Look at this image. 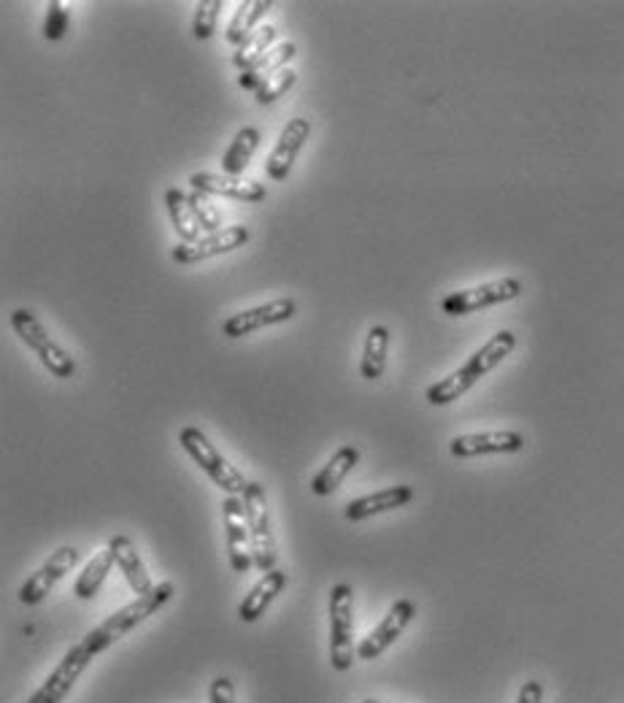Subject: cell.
<instances>
[{
  "instance_id": "30bf717a",
  "label": "cell",
  "mask_w": 624,
  "mask_h": 703,
  "mask_svg": "<svg viewBox=\"0 0 624 703\" xmlns=\"http://www.w3.org/2000/svg\"><path fill=\"white\" fill-rule=\"evenodd\" d=\"M414 617H416L414 601H408V598L395 601V604L389 606V612L384 614L382 623H378L374 631H370L368 636L357 644L359 661H376L378 655H384V652H387L389 646L403 636V631H406Z\"/></svg>"
},
{
  "instance_id": "f546056e",
  "label": "cell",
  "mask_w": 624,
  "mask_h": 703,
  "mask_svg": "<svg viewBox=\"0 0 624 703\" xmlns=\"http://www.w3.org/2000/svg\"><path fill=\"white\" fill-rule=\"evenodd\" d=\"M68 24H71V11L62 0H52L47 6V20H43V39L47 41H60L66 39Z\"/></svg>"
},
{
  "instance_id": "e0dca14e",
  "label": "cell",
  "mask_w": 624,
  "mask_h": 703,
  "mask_svg": "<svg viewBox=\"0 0 624 703\" xmlns=\"http://www.w3.org/2000/svg\"><path fill=\"white\" fill-rule=\"evenodd\" d=\"M412 498H414L412 485L384 487V489H378V493L365 495V498L351 501V504L346 506V519H349V523H363V519L376 517V514L395 512V508L406 506Z\"/></svg>"
},
{
  "instance_id": "836d02e7",
  "label": "cell",
  "mask_w": 624,
  "mask_h": 703,
  "mask_svg": "<svg viewBox=\"0 0 624 703\" xmlns=\"http://www.w3.org/2000/svg\"><path fill=\"white\" fill-rule=\"evenodd\" d=\"M363 703H382V701H376V699H365Z\"/></svg>"
},
{
  "instance_id": "4316f807",
  "label": "cell",
  "mask_w": 624,
  "mask_h": 703,
  "mask_svg": "<svg viewBox=\"0 0 624 703\" xmlns=\"http://www.w3.org/2000/svg\"><path fill=\"white\" fill-rule=\"evenodd\" d=\"M274 43H276V28L274 24H263V28H257V33L251 36L244 47L236 49V55H232V66L246 71V68L255 66L257 60L265 58V55L274 49Z\"/></svg>"
},
{
  "instance_id": "5b68a950",
  "label": "cell",
  "mask_w": 624,
  "mask_h": 703,
  "mask_svg": "<svg viewBox=\"0 0 624 703\" xmlns=\"http://www.w3.org/2000/svg\"><path fill=\"white\" fill-rule=\"evenodd\" d=\"M330 665L333 671H349L355 665V590L336 585L330 590Z\"/></svg>"
},
{
  "instance_id": "e575fe53",
  "label": "cell",
  "mask_w": 624,
  "mask_h": 703,
  "mask_svg": "<svg viewBox=\"0 0 624 703\" xmlns=\"http://www.w3.org/2000/svg\"><path fill=\"white\" fill-rule=\"evenodd\" d=\"M382 703H387V701H382Z\"/></svg>"
},
{
  "instance_id": "83f0119b",
  "label": "cell",
  "mask_w": 624,
  "mask_h": 703,
  "mask_svg": "<svg viewBox=\"0 0 624 703\" xmlns=\"http://www.w3.org/2000/svg\"><path fill=\"white\" fill-rule=\"evenodd\" d=\"M187 196H189V206H192V215L200 222V228L208 230V234L222 230V215H219L217 206L211 204V196H206V192H200V190L187 192Z\"/></svg>"
},
{
  "instance_id": "3957f363",
  "label": "cell",
  "mask_w": 624,
  "mask_h": 703,
  "mask_svg": "<svg viewBox=\"0 0 624 703\" xmlns=\"http://www.w3.org/2000/svg\"><path fill=\"white\" fill-rule=\"evenodd\" d=\"M179 444H181V449H185L187 455L192 457V461L198 463L208 476H211V482L222 489V493L241 495L244 498L249 482H246V476L241 474V471L227 461L222 452L208 442V436L204 430L192 428V425H189V428H181Z\"/></svg>"
},
{
  "instance_id": "9c48e42d",
  "label": "cell",
  "mask_w": 624,
  "mask_h": 703,
  "mask_svg": "<svg viewBox=\"0 0 624 703\" xmlns=\"http://www.w3.org/2000/svg\"><path fill=\"white\" fill-rule=\"evenodd\" d=\"M222 519H225V544L230 566L238 574H249L255 568V549H251V533L249 519H246L244 498L238 495H227L222 501Z\"/></svg>"
},
{
  "instance_id": "7a4b0ae2",
  "label": "cell",
  "mask_w": 624,
  "mask_h": 703,
  "mask_svg": "<svg viewBox=\"0 0 624 703\" xmlns=\"http://www.w3.org/2000/svg\"><path fill=\"white\" fill-rule=\"evenodd\" d=\"M170 598H174V585H170V582H160V585L151 587L147 595H138L132 604L122 606L119 612H113L111 617H106L103 623L95 625L85 636V644L90 646L92 655H100V652H106L109 646L117 644L119 638L128 636L130 631H136L143 620H149L151 614L160 612Z\"/></svg>"
},
{
  "instance_id": "7402d4cb",
  "label": "cell",
  "mask_w": 624,
  "mask_h": 703,
  "mask_svg": "<svg viewBox=\"0 0 624 703\" xmlns=\"http://www.w3.org/2000/svg\"><path fill=\"white\" fill-rule=\"evenodd\" d=\"M166 206L170 222H174V230L176 236L181 238V244H198L200 238H204V228H200V222L192 215L187 192H181L179 187H170L166 192Z\"/></svg>"
},
{
  "instance_id": "603a6c76",
  "label": "cell",
  "mask_w": 624,
  "mask_h": 703,
  "mask_svg": "<svg viewBox=\"0 0 624 703\" xmlns=\"http://www.w3.org/2000/svg\"><path fill=\"white\" fill-rule=\"evenodd\" d=\"M270 6H274L270 0H244L236 14H232L230 24H227V43H232L236 49L244 47L257 33V24H260Z\"/></svg>"
},
{
  "instance_id": "d6986e66",
  "label": "cell",
  "mask_w": 624,
  "mask_h": 703,
  "mask_svg": "<svg viewBox=\"0 0 624 703\" xmlns=\"http://www.w3.org/2000/svg\"><path fill=\"white\" fill-rule=\"evenodd\" d=\"M295 55H298V47H295L293 41L276 43V47L270 49L265 58H260L255 62V66H249L246 71H241V77H238V85H241L244 90L257 92L265 85V81L274 77V73L289 68V62L295 60Z\"/></svg>"
},
{
  "instance_id": "1f68e13d",
  "label": "cell",
  "mask_w": 624,
  "mask_h": 703,
  "mask_svg": "<svg viewBox=\"0 0 624 703\" xmlns=\"http://www.w3.org/2000/svg\"><path fill=\"white\" fill-rule=\"evenodd\" d=\"M208 701L211 703H236V684L230 676H217L208 687Z\"/></svg>"
},
{
  "instance_id": "ac0fdd59",
  "label": "cell",
  "mask_w": 624,
  "mask_h": 703,
  "mask_svg": "<svg viewBox=\"0 0 624 703\" xmlns=\"http://www.w3.org/2000/svg\"><path fill=\"white\" fill-rule=\"evenodd\" d=\"M284 587H287V574H284V571L274 568L268 571V574H263V580L246 593L241 606H238V620H241V623H257Z\"/></svg>"
},
{
  "instance_id": "d6a6232c",
  "label": "cell",
  "mask_w": 624,
  "mask_h": 703,
  "mask_svg": "<svg viewBox=\"0 0 624 703\" xmlns=\"http://www.w3.org/2000/svg\"><path fill=\"white\" fill-rule=\"evenodd\" d=\"M516 703H544V684L529 680L519 687V695H516Z\"/></svg>"
},
{
  "instance_id": "f1b7e54d",
  "label": "cell",
  "mask_w": 624,
  "mask_h": 703,
  "mask_svg": "<svg viewBox=\"0 0 624 703\" xmlns=\"http://www.w3.org/2000/svg\"><path fill=\"white\" fill-rule=\"evenodd\" d=\"M219 11H222V0H200L198 11H195V22H192L195 39L198 41L211 39L219 22Z\"/></svg>"
},
{
  "instance_id": "d4e9b609",
  "label": "cell",
  "mask_w": 624,
  "mask_h": 703,
  "mask_svg": "<svg viewBox=\"0 0 624 703\" xmlns=\"http://www.w3.org/2000/svg\"><path fill=\"white\" fill-rule=\"evenodd\" d=\"M387 349H389V330L384 325H374L368 330V338H365V349H363V363H359V374L363 379L376 382L382 379L384 372H387Z\"/></svg>"
},
{
  "instance_id": "4fadbf2b",
  "label": "cell",
  "mask_w": 624,
  "mask_h": 703,
  "mask_svg": "<svg viewBox=\"0 0 624 703\" xmlns=\"http://www.w3.org/2000/svg\"><path fill=\"white\" fill-rule=\"evenodd\" d=\"M76 563H79V549L76 547H60L57 552H52L47 563L30 574V580L24 582L22 590H19V601L24 606H36L52 593V587H57V582L62 580L66 574H71Z\"/></svg>"
},
{
  "instance_id": "8fae6325",
  "label": "cell",
  "mask_w": 624,
  "mask_h": 703,
  "mask_svg": "<svg viewBox=\"0 0 624 703\" xmlns=\"http://www.w3.org/2000/svg\"><path fill=\"white\" fill-rule=\"evenodd\" d=\"M298 311V304L293 298H276L268 300V304L255 306V309H246L238 314H230V317L222 323V333L227 338H244L251 336L255 330L270 328V325L287 323V319L295 317Z\"/></svg>"
},
{
  "instance_id": "8992f818",
  "label": "cell",
  "mask_w": 624,
  "mask_h": 703,
  "mask_svg": "<svg viewBox=\"0 0 624 703\" xmlns=\"http://www.w3.org/2000/svg\"><path fill=\"white\" fill-rule=\"evenodd\" d=\"M246 519H249L251 533V549H255V568L268 574L276 568V542L274 527H270V512H268V495L260 482H249L244 493Z\"/></svg>"
},
{
  "instance_id": "52a82bcc",
  "label": "cell",
  "mask_w": 624,
  "mask_h": 703,
  "mask_svg": "<svg viewBox=\"0 0 624 703\" xmlns=\"http://www.w3.org/2000/svg\"><path fill=\"white\" fill-rule=\"evenodd\" d=\"M519 293H522V281L506 276V279H495V281H487V285L471 287V290L446 295V298L440 300V311L449 314V317H465V314L482 311V309H489V306L514 300Z\"/></svg>"
},
{
  "instance_id": "484cf974",
  "label": "cell",
  "mask_w": 624,
  "mask_h": 703,
  "mask_svg": "<svg viewBox=\"0 0 624 703\" xmlns=\"http://www.w3.org/2000/svg\"><path fill=\"white\" fill-rule=\"evenodd\" d=\"M113 566H117V561H113V552L109 547L100 549L98 555H92L90 563H87L85 571H81L79 580H76V585H73L76 598H81V601L95 598Z\"/></svg>"
},
{
  "instance_id": "44dd1931",
  "label": "cell",
  "mask_w": 624,
  "mask_h": 703,
  "mask_svg": "<svg viewBox=\"0 0 624 703\" xmlns=\"http://www.w3.org/2000/svg\"><path fill=\"white\" fill-rule=\"evenodd\" d=\"M357 463H359V449L357 447H351V444L340 447L336 455H333L330 461H327V466L321 468L319 474L311 479V493L321 495V498H325V495H333L340 485H344L346 476H349L351 471H355Z\"/></svg>"
},
{
  "instance_id": "6da1fadb",
  "label": "cell",
  "mask_w": 624,
  "mask_h": 703,
  "mask_svg": "<svg viewBox=\"0 0 624 703\" xmlns=\"http://www.w3.org/2000/svg\"><path fill=\"white\" fill-rule=\"evenodd\" d=\"M514 347H516L514 333L511 330L495 333V336H492L482 349L473 352L468 360H465L463 366L457 368V372L446 376V379L435 382L433 387H427V393H425L427 404L446 406V404H454L457 398H463V395L468 393L478 379H484V376H487L492 368L501 366V363L506 360L511 352H514Z\"/></svg>"
},
{
  "instance_id": "277c9868",
  "label": "cell",
  "mask_w": 624,
  "mask_h": 703,
  "mask_svg": "<svg viewBox=\"0 0 624 703\" xmlns=\"http://www.w3.org/2000/svg\"><path fill=\"white\" fill-rule=\"evenodd\" d=\"M11 328L19 338H22L24 347H30V352H36L38 360L43 363L47 372H52L57 379H71L76 374V360L71 357V352L55 341L49 336L47 328L41 325V319L36 317L30 309H17L11 314Z\"/></svg>"
},
{
  "instance_id": "cb8c5ba5",
  "label": "cell",
  "mask_w": 624,
  "mask_h": 703,
  "mask_svg": "<svg viewBox=\"0 0 624 703\" xmlns=\"http://www.w3.org/2000/svg\"><path fill=\"white\" fill-rule=\"evenodd\" d=\"M260 130L255 125H246V128L238 130L230 147H227V152L222 155V171L227 176H241L246 166L251 162V157H255L257 147H260Z\"/></svg>"
},
{
  "instance_id": "2e32d148",
  "label": "cell",
  "mask_w": 624,
  "mask_h": 703,
  "mask_svg": "<svg viewBox=\"0 0 624 703\" xmlns=\"http://www.w3.org/2000/svg\"><path fill=\"white\" fill-rule=\"evenodd\" d=\"M189 185L195 190L206 192V196H225L244 200V204H263L268 198V187L260 185L257 179H244V176H227V174H192Z\"/></svg>"
},
{
  "instance_id": "9a60e30c",
  "label": "cell",
  "mask_w": 624,
  "mask_h": 703,
  "mask_svg": "<svg viewBox=\"0 0 624 703\" xmlns=\"http://www.w3.org/2000/svg\"><path fill=\"white\" fill-rule=\"evenodd\" d=\"M251 234L244 228V225H232V228H222L217 234H208L206 238H200L198 244H179L174 249V263L179 266H192V263L208 260V257H219L232 253V249L244 247L249 241Z\"/></svg>"
},
{
  "instance_id": "7c38bea8",
  "label": "cell",
  "mask_w": 624,
  "mask_h": 703,
  "mask_svg": "<svg viewBox=\"0 0 624 703\" xmlns=\"http://www.w3.org/2000/svg\"><path fill=\"white\" fill-rule=\"evenodd\" d=\"M525 449V436L516 430H484V433H463L454 436L449 452L459 461L482 455H511V452Z\"/></svg>"
},
{
  "instance_id": "4dcf8cb0",
  "label": "cell",
  "mask_w": 624,
  "mask_h": 703,
  "mask_svg": "<svg viewBox=\"0 0 624 703\" xmlns=\"http://www.w3.org/2000/svg\"><path fill=\"white\" fill-rule=\"evenodd\" d=\"M295 81H298V73H295L293 68H284V71L274 73V77H270L268 81H265V85L260 87V90L255 92V96H257V103H263V106L276 103V100H279V98L284 96V92L293 90Z\"/></svg>"
},
{
  "instance_id": "5bb4252c",
  "label": "cell",
  "mask_w": 624,
  "mask_h": 703,
  "mask_svg": "<svg viewBox=\"0 0 624 703\" xmlns=\"http://www.w3.org/2000/svg\"><path fill=\"white\" fill-rule=\"evenodd\" d=\"M308 136H311V122H308V119L295 117L284 125L279 141H276L274 152H270L268 162H265V174H268V179H274V181L287 179L289 171H293L295 160H298L300 149L306 147Z\"/></svg>"
},
{
  "instance_id": "ba28073f",
  "label": "cell",
  "mask_w": 624,
  "mask_h": 703,
  "mask_svg": "<svg viewBox=\"0 0 624 703\" xmlns=\"http://www.w3.org/2000/svg\"><path fill=\"white\" fill-rule=\"evenodd\" d=\"M92 657L95 655L90 652V646H87L85 638H81V642L73 644L71 650L66 652V657L55 665L52 674H49L47 682H43L41 687L30 695L28 703H62V699H66V695L73 690V684L81 680L87 665L92 663Z\"/></svg>"
},
{
  "instance_id": "ffe728a7",
  "label": "cell",
  "mask_w": 624,
  "mask_h": 703,
  "mask_svg": "<svg viewBox=\"0 0 624 703\" xmlns=\"http://www.w3.org/2000/svg\"><path fill=\"white\" fill-rule=\"evenodd\" d=\"M109 549L113 552V561H117V568L122 571L125 582H128L130 590L136 595H147L151 587V580L147 574V566H143L141 555H138L136 544L130 542L128 536H113L109 542Z\"/></svg>"
}]
</instances>
